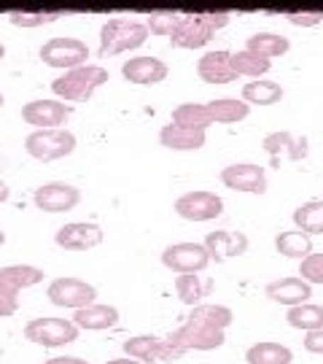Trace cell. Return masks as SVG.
Listing matches in <instances>:
<instances>
[{
    "instance_id": "52a82bcc",
    "label": "cell",
    "mask_w": 323,
    "mask_h": 364,
    "mask_svg": "<svg viewBox=\"0 0 323 364\" xmlns=\"http://www.w3.org/2000/svg\"><path fill=\"white\" fill-rule=\"evenodd\" d=\"M162 264L178 275H197L210 264V254L202 243H173L162 251Z\"/></svg>"
},
{
    "instance_id": "1f68e13d",
    "label": "cell",
    "mask_w": 323,
    "mask_h": 364,
    "mask_svg": "<svg viewBox=\"0 0 323 364\" xmlns=\"http://www.w3.org/2000/svg\"><path fill=\"white\" fill-rule=\"evenodd\" d=\"M232 68H234V73H237V78L240 76L261 78L264 73H270L272 60H264V57L248 52V49H240V52L232 54Z\"/></svg>"
},
{
    "instance_id": "8d00e7d4",
    "label": "cell",
    "mask_w": 323,
    "mask_h": 364,
    "mask_svg": "<svg viewBox=\"0 0 323 364\" xmlns=\"http://www.w3.org/2000/svg\"><path fill=\"white\" fill-rule=\"evenodd\" d=\"M299 275H302V281H307V284H323V254H310L307 259H302L299 264Z\"/></svg>"
},
{
    "instance_id": "cb8c5ba5",
    "label": "cell",
    "mask_w": 323,
    "mask_h": 364,
    "mask_svg": "<svg viewBox=\"0 0 323 364\" xmlns=\"http://www.w3.org/2000/svg\"><path fill=\"white\" fill-rule=\"evenodd\" d=\"M234 321V313L226 308V305H213V302H202L192 308L189 313V321L186 324H197V326H210V329H226V326Z\"/></svg>"
},
{
    "instance_id": "603a6c76",
    "label": "cell",
    "mask_w": 323,
    "mask_h": 364,
    "mask_svg": "<svg viewBox=\"0 0 323 364\" xmlns=\"http://www.w3.org/2000/svg\"><path fill=\"white\" fill-rule=\"evenodd\" d=\"M207 141V135L202 130H186V127H178V124H165L162 132H159V144L170 149V151H197L202 149Z\"/></svg>"
},
{
    "instance_id": "d6a6232c",
    "label": "cell",
    "mask_w": 323,
    "mask_h": 364,
    "mask_svg": "<svg viewBox=\"0 0 323 364\" xmlns=\"http://www.w3.org/2000/svg\"><path fill=\"white\" fill-rule=\"evenodd\" d=\"M297 230L307 235H323V200H310L294 210Z\"/></svg>"
},
{
    "instance_id": "f1b7e54d",
    "label": "cell",
    "mask_w": 323,
    "mask_h": 364,
    "mask_svg": "<svg viewBox=\"0 0 323 364\" xmlns=\"http://www.w3.org/2000/svg\"><path fill=\"white\" fill-rule=\"evenodd\" d=\"M173 124L186 127V130H202L205 132L213 124V117L202 103H183L173 111Z\"/></svg>"
},
{
    "instance_id": "e575fe53",
    "label": "cell",
    "mask_w": 323,
    "mask_h": 364,
    "mask_svg": "<svg viewBox=\"0 0 323 364\" xmlns=\"http://www.w3.org/2000/svg\"><path fill=\"white\" fill-rule=\"evenodd\" d=\"M181 22V14H173V11H156L148 16V33H154V36H162V38H173V33H175V27Z\"/></svg>"
},
{
    "instance_id": "f6af8a7d",
    "label": "cell",
    "mask_w": 323,
    "mask_h": 364,
    "mask_svg": "<svg viewBox=\"0 0 323 364\" xmlns=\"http://www.w3.org/2000/svg\"><path fill=\"white\" fill-rule=\"evenodd\" d=\"M3 243H6V232H0V248H3Z\"/></svg>"
},
{
    "instance_id": "ab89813d",
    "label": "cell",
    "mask_w": 323,
    "mask_h": 364,
    "mask_svg": "<svg viewBox=\"0 0 323 364\" xmlns=\"http://www.w3.org/2000/svg\"><path fill=\"white\" fill-rule=\"evenodd\" d=\"M16 311H19V299L0 294V318H6V316H13Z\"/></svg>"
},
{
    "instance_id": "f35d334b",
    "label": "cell",
    "mask_w": 323,
    "mask_h": 364,
    "mask_svg": "<svg viewBox=\"0 0 323 364\" xmlns=\"http://www.w3.org/2000/svg\"><path fill=\"white\" fill-rule=\"evenodd\" d=\"M305 348L310 353H323V329L305 335Z\"/></svg>"
},
{
    "instance_id": "30bf717a",
    "label": "cell",
    "mask_w": 323,
    "mask_h": 364,
    "mask_svg": "<svg viewBox=\"0 0 323 364\" xmlns=\"http://www.w3.org/2000/svg\"><path fill=\"white\" fill-rule=\"evenodd\" d=\"M221 183L234 192L246 195H264L267 192V170L253 162H237L221 170Z\"/></svg>"
},
{
    "instance_id": "7a4b0ae2",
    "label": "cell",
    "mask_w": 323,
    "mask_h": 364,
    "mask_svg": "<svg viewBox=\"0 0 323 364\" xmlns=\"http://www.w3.org/2000/svg\"><path fill=\"white\" fill-rule=\"evenodd\" d=\"M108 70L103 65H81L76 70H67L52 81V92L67 103H87L94 92L108 81Z\"/></svg>"
},
{
    "instance_id": "7c38bea8",
    "label": "cell",
    "mask_w": 323,
    "mask_h": 364,
    "mask_svg": "<svg viewBox=\"0 0 323 364\" xmlns=\"http://www.w3.org/2000/svg\"><path fill=\"white\" fill-rule=\"evenodd\" d=\"M73 108L60 100H33L22 105V119L33 124L35 130H62V124L70 119Z\"/></svg>"
},
{
    "instance_id": "7402d4cb",
    "label": "cell",
    "mask_w": 323,
    "mask_h": 364,
    "mask_svg": "<svg viewBox=\"0 0 323 364\" xmlns=\"http://www.w3.org/2000/svg\"><path fill=\"white\" fill-rule=\"evenodd\" d=\"M73 324L78 329H89V332H103V329H114L119 324V311L114 305H100L94 302L89 308H81L73 313Z\"/></svg>"
},
{
    "instance_id": "8fae6325",
    "label": "cell",
    "mask_w": 323,
    "mask_h": 364,
    "mask_svg": "<svg viewBox=\"0 0 323 364\" xmlns=\"http://www.w3.org/2000/svg\"><path fill=\"white\" fill-rule=\"evenodd\" d=\"M175 213L186 221H210L224 213V200L216 192H186L175 200Z\"/></svg>"
},
{
    "instance_id": "74e56055",
    "label": "cell",
    "mask_w": 323,
    "mask_h": 364,
    "mask_svg": "<svg viewBox=\"0 0 323 364\" xmlns=\"http://www.w3.org/2000/svg\"><path fill=\"white\" fill-rule=\"evenodd\" d=\"M288 22L297 27H315L323 22V11H302V14H288Z\"/></svg>"
},
{
    "instance_id": "e0dca14e",
    "label": "cell",
    "mask_w": 323,
    "mask_h": 364,
    "mask_svg": "<svg viewBox=\"0 0 323 364\" xmlns=\"http://www.w3.org/2000/svg\"><path fill=\"white\" fill-rule=\"evenodd\" d=\"M261 146H264V151L272 156V165L278 168L280 165V159H291V162H299V159H305L307 156V141L302 138H294L288 130H278V132H270L264 141H261Z\"/></svg>"
},
{
    "instance_id": "bcb514c9",
    "label": "cell",
    "mask_w": 323,
    "mask_h": 364,
    "mask_svg": "<svg viewBox=\"0 0 323 364\" xmlns=\"http://www.w3.org/2000/svg\"><path fill=\"white\" fill-rule=\"evenodd\" d=\"M3 103H6V97H3V92H0V108H3Z\"/></svg>"
},
{
    "instance_id": "ffe728a7",
    "label": "cell",
    "mask_w": 323,
    "mask_h": 364,
    "mask_svg": "<svg viewBox=\"0 0 323 364\" xmlns=\"http://www.w3.org/2000/svg\"><path fill=\"white\" fill-rule=\"evenodd\" d=\"M43 281V270L33 264H9L0 267V294L16 297L22 289H30Z\"/></svg>"
},
{
    "instance_id": "60d3db41",
    "label": "cell",
    "mask_w": 323,
    "mask_h": 364,
    "mask_svg": "<svg viewBox=\"0 0 323 364\" xmlns=\"http://www.w3.org/2000/svg\"><path fill=\"white\" fill-rule=\"evenodd\" d=\"M46 364H89V362H84V359H78V356H54V359H49Z\"/></svg>"
},
{
    "instance_id": "2e32d148",
    "label": "cell",
    "mask_w": 323,
    "mask_h": 364,
    "mask_svg": "<svg viewBox=\"0 0 323 364\" xmlns=\"http://www.w3.org/2000/svg\"><path fill=\"white\" fill-rule=\"evenodd\" d=\"M121 76L127 78L129 84H138V87H151L168 78V65L159 60V57H132L121 65Z\"/></svg>"
},
{
    "instance_id": "6da1fadb",
    "label": "cell",
    "mask_w": 323,
    "mask_h": 364,
    "mask_svg": "<svg viewBox=\"0 0 323 364\" xmlns=\"http://www.w3.org/2000/svg\"><path fill=\"white\" fill-rule=\"evenodd\" d=\"M148 41V27L138 19H108L100 30V57H116L124 52H135Z\"/></svg>"
},
{
    "instance_id": "b9f144b4",
    "label": "cell",
    "mask_w": 323,
    "mask_h": 364,
    "mask_svg": "<svg viewBox=\"0 0 323 364\" xmlns=\"http://www.w3.org/2000/svg\"><path fill=\"white\" fill-rule=\"evenodd\" d=\"M9 195H11V189H9V183L6 181H0V205L9 200Z\"/></svg>"
},
{
    "instance_id": "277c9868",
    "label": "cell",
    "mask_w": 323,
    "mask_h": 364,
    "mask_svg": "<svg viewBox=\"0 0 323 364\" xmlns=\"http://www.w3.org/2000/svg\"><path fill=\"white\" fill-rule=\"evenodd\" d=\"M25 151L38 162H57L76 151V135L67 130H33L25 138Z\"/></svg>"
},
{
    "instance_id": "3957f363",
    "label": "cell",
    "mask_w": 323,
    "mask_h": 364,
    "mask_svg": "<svg viewBox=\"0 0 323 364\" xmlns=\"http://www.w3.org/2000/svg\"><path fill=\"white\" fill-rule=\"evenodd\" d=\"M229 25V14H181L170 43L178 49H199L216 36V30Z\"/></svg>"
},
{
    "instance_id": "f546056e",
    "label": "cell",
    "mask_w": 323,
    "mask_h": 364,
    "mask_svg": "<svg viewBox=\"0 0 323 364\" xmlns=\"http://www.w3.org/2000/svg\"><path fill=\"white\" fill-rule=\"evenodd\" d=\"M283 87L278 81H248L243 87V103L253 105H275L283 100Z\"/></svg>"
},
{
    "instance_id": "836d02e7",
    "label": "cell",
    "mask_w": 323,
    "mask_h": 364,
    "mask_svg": "<svg viewBox=\"0 0 323 364\" xmlns=\"http://www.w3.org/2000/svg\"><path fill=\"white\" fill-rule=\"evenodd\" d=\"M175 291H178V299L183 305H202V297H205V287L199 281V275H178L175 278Z\"/></svg>"
},
{
    "instance_id": "44dd1931",
    "label": "cell",
    "mask_w": 323,
    "mask_h": 364,
    "mask_svg": "<svg viewBox=\"0 0 323 364\" xmlns=\"http://www.w3.org/2000/svg\"><path fill=\"white\" fill-rule=\"evenodd\" d=\"M267 297L272 302H280L285 308H297V305H305L307 299L312 297V287L302 278H280V281H270L267 284Z\"/></svg>"
},
{
    "instance_id": "484cf974",
    "label": "cell",
    "mask_w": 323,
    "mask_h": 364,
    "mask_svg": "<svg viewBox=\"0 0 323 364\" xmlns=\"http://www.w3.org/2000/svg\"><path fill=\"white\" fill-rule=\"evenodd\" d=\"M246 49L264 57V60H275V57H283L291 49V41L280 36V33H253L246 41Z\"/></svg>"
},
{
    "instance_id": "ee69618b",
    "label": "cell",
    "mask_w": 323,
    "mask_h": 364,
    "mask_svg": "<svg viewBox=\"0 0 323 364\" xmlns=\"http://www.w3.org/2000/svg\"><path fill=\"white\" fill-rule=\"evenodd\" d=\"M3 57H6V46H3V43H0V60H3Z\"/></svg>"
},
{
    "instance_id": "9c48e42d",
    "label": "cell",
    "mask_w": 323,
    "mask_h": 364,
    "mask_svg": "<svg viewBox=\"0 0 323 364\" xmlns=\"http://www.w3.org/2000/svg\"><path fill=\"white\" fill-rule=\"evenodd\" d=\"M124 353L135 362H173L183 356L178 346H173L170 340L154 338V335H138V338L124 340Z\"/></svg>"
},
{
    "instance_id": "d590c367",
    "label": "cell",
    "mask_w": 323,
    "mask_h": 364,
    "mask_svg": "<svg viewBox=\"0 0 323 364\" xmlns=\"http://www.w3.org/2000/svg\"><path fill=\"white\" fill-rule=\"evenodd\" d=\"M62 14H22V11H13L11 16H9V22H11L13 27H25V30H33V27H43V25H52V22H57Z\"/></svg>"
},
{
    "instance_id": "4dcf8cb0",
    "label": "cell",
    "mask_w": 323,
    "mask_h": 364,
    "mask_svg": "<svg viewBox=\"0 0 323 364\" xmlns=\"http://www.w3.org/2000/svg\"><path fill=\"white\" fill-rule=\"evenodd\" d=\"M285 318H288V324L294 326V329L318 332V329H323V305L305 302V305H297V308H288Z\"/></svg>"
},
{
    "instance_id": "83f0119b",
    "label": "cell",
    "mask_w": 323,
    "mask_h": 364,
    "mask_svg": "<svg viewBox=\"0 0 323 364\" xmlns=\"http://www.w3.org/2000/svg\"><path fill=\"white\" fill-rule=\"evenodd\" d=\"M275 248H278V254H283L288 259L302 262L312 254V237L302 230H288L275 237Z\"/></svg>"
},
{
    "instance_id": "ac0fdd59",
    "label": "cell",
    "mask_w": 323,
    "mask_h": 364,
    "mask_svg": "<svg viewBox=\"0 0 323 364\" xmlns=\"http://www.w3.org/2000/svg\"><path fill=\"white\" fill-rule=\"evenodd\" d=\"M210 259H232V257H243L248 251V237L243 232H232V230H216V232L205 235V243Z\"/></svg>"
},
{
    "instance_id": "5b68a950",
    "label": "cell",
    "mask_w": 323,
    "mask_h": 364,
    "mask_svg": "<svg viewBox=\"0 0 323 364\" xmlns=\"http://www.w3.org/2000/svg\"><path fill=\"white\" fill-rule=\"evenodd\" d=\"M38 57L43 65L60 68V70H76V68L87 65L89 60V46L81 38H70V36H60V38H49L40 46Z\"/></svg>"
},
{
    "instance_id": "7bdbcfd3",
    "label": "cell",
    "mask_w": 323,
    "mask_h": 364,
    "mask_svg": "<svg viewBox=\"0 0 323 364\" xmlns=\"http://www.w3.org/2000/svg\"><path fill=\"white\" fill-rule=\"evenodd\" d=\"M105 364H141V362H135V359L124 356V359H111V362H105Z\"/></svg>"
},
{
    "instance_id": "4316f807",
    "label": "cell",
    "mask_w": 323,
    "mask_h": 364,
    "mask_svg": "<svg viewBox=\"0 0 323 364\" xmlns=\"http://www.w3.org/2000/svg\"><path fill=\"white\" fill-rule=\"evenodd\" d=\"M205 105L213 117V124H237L251 114V105L237 97H221V100H210Z\"/></svg>"
},
{
    "instance_id": "ba28073f",
    "label": "cell",
    "mask_w": 323,
    "mask_h": 364,
    "mask_svg": "<svg viewBox=\"0 0 323 364\" xmlns=\"http://www.w3.org/2000/svg\"><path fill=\"white\" fill-rule=\"evenodd\" d=\"M46 297L52 299L54 305H60V308L81 311V308L94 305L97 289L92 287V284H87V281H78V278H57L46 289Z\"/></svg>"
},
{
    "instance_id": "9a60e30c",
    "label": "cell",
    "mask_w": 323,
    "mask_h": 364,
    "mask_svg": "<svg viewBox=\"0 0 323 364\" xmlns=\"http://www.w3.org/2000/svg\"><path fill=\"white\" fill-rule=\"evenodd\" d=\"M54 243L65 251H89L103 243V230L92 221H73V224H65L57 230Z\"/></svg>"
},
{
    "instance_id": "8992f818",
    "label": "cell",
    "mask_w": 323,
    "mask_h": 364,
    "mask_svg": "<svg viewBox=\"0 0 323 364\" xmlns=\"http://www.w3.org/2000/svg\"><path fill=\"white\" fill-rule=\"evenodd\" d=\"M25 338L35 346H43V348H60V346L78 340V326L67 318L43 316V318H33L25 326Z\"/></svg>"
},
{
    "instance_id": "d4e9b609",
    "label": "cell",
    "mask_w": 323,
    "mask_h": 364,
    "mask_svg": "<svg viewBox=\"0 0 323 364\" xmlns=\"http://www.w3.org/2000/svg\"><path fill=\"white\" fill-rule=\"evenodd\" d=\"M248 364H291L294 362V351L283 346V343H272V340H261L256 346H251L246 351Z\"/></svg>"
},
{
    "instance_id": "5bb4252c",
    "label": "cell",
    "mask_w": 323,
    "mask_h": 364,
    "mask_svg": "<svg viewBox=\"0 0 323 364\" xmlns=\"http://www.w3.org/2000/svg\"><path fill=\"white\" fill-rule=\"evenodd\" d=\"M170 343L178 346L183 353L186 351H213V348H221L226 338L221 329H210V326H197V324H183L181 329H175L170 335Z\"/></svg>"
},
{
    "instance_id": "d6986e66",
    "label": "cell",
    "mask_w": 323,
    "mask_h": 364,
    "mask_svg": "<svg viewBox=\"0 0 323 364\" xmlns=\"http://www.w3.org/2000/svg\"><path fill=\"white\" fill-rule=\"evenodd\" d=\"M197 76L205 84H232L237 73L232 68V52H207L197 63Z\"/></svg>"
},
{
    "instance_id": "4fadbf2b",
    "label": "cell",
    "mask_w": 323,
    "mask_h": 364,
    "mask_svg": "<svg viewBox=\"0 0 323 364\" xmlns=\"http://www.w3.org/2000/svg\"><path fill=\"white\" fill-rule=\"evenodd\" d=\"M33 203H35V208L46 210V213H67V210H73L81 203V192L73 183L52 181L35 189Z\"/></svg>"
}]
</instances>
